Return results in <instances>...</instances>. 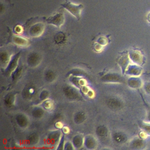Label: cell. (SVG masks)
<instances>
[{
	"label": "cell",
	"mask_w": 150,
	"mask_h": 150,
	"mask_svg": "<svg viewBox=\"0 0 150 150\" xmlns=\"http://www.w3.org/2000/svg\"><path fill=\"white\" fill-rule=\"evenodd\" d=\"M61 6L70 13L73 16H74L77 19L79 20L81 16V13L84 8L83 4H76L68 0L60 4Z\"/></svg>",
	"instance_id": "6da1fadb"
},
{
	"label": "cell",
	"mask_w": 150,
	"mask_h": 150,
	"mask_svg": "<svg viewBox=\"0 0 150 150\" xmlns=\"http://www.w3.org/2000/svg\"><path fill=\"white\" fill-rule=\"evenodd\" d=\"M46 21L47 24L52 25L59 28L63 25L65 21V18L63 12H58L55 14L48 17Z\"/></svg>",
	"instance_id": "7a4b0ae2"
},
{
	"label": "cell",
	"mask_w": 150,
	"mask_h": 150,
	"mask_svg": "<svg viewBox=\"0 0 150 150\" xmlns=\"http://www.w3.org/2000/svg\"><path fill=\"white\" fill-rule=\"evenodd\" d=\"M128 56L130 60L135 64L142 66L145 62V57L143 53L138 50H131L128 52Z\"/></svg>",
	"instance_id": "3957f363"
},
{
	"label": "cell",
	"mask_w": 150,
	"mask_h": 150,
	"mask_svg": "<svg viewBox=\"0 0 150 150\" xmlns=\"http://www.w3.org/2000/svg\"><path fill=\"white\" fill-rule=\"evenodd\" d=\"M45 30V25L42 23H36L32 25L28 30L29 34L33 38L40 36Z\"/></svg>",
	"instance_id": "277c9868"
},
{
	"label": "cell",
	"mask_w": 150,
	"mask_h": 150,
	"mask_svg": "<svg viewBox=\"0 0 150 150\" xmlns=\"http://www.w3.org/2000/svg\"><path fill=\"white\" fill-rule=\"evenodd\" d=\"M101 80L107 83H122L124 82V79L118 73H108L101 78Z\"/></svg>",
	"instance_id": "5b68a950"
},
{
	"label": "cell",
	"mask_w": 150,
	"mask_h": 150,
	"mask_svg": "<svg viewBox=\"0 0 150 150\" xmlns=\"http://www.w3.org/2000/svg\"><path fill=\"white\" fill-rule=\"evenodd\" d=\"M19 53H17L10 59L6 69H5V74L6 75H11V74L15 71L18 64V60L19 58Z\"/></svg>",
	"instance_id": "8992f818"
},
{
	"label": "cell",
	"mask_w": 150,
	"mask_h": 150,
	"mask_svg": "<svg viewBox=\"0 0 150 150\" xmlns=\"http://www.w3.org/2000/svg\"><path fill=\"white\" fill-rule=\"evenodd\" d=\"M142 69L140 66L135 64H129L124 74L131 76H139L142 73Z\"/></svg>",
	"instance_id": "52a82bcc"
},
{
	"label": "cell",
	"mask_w": 150,
	"mask_h": 150,
	"mask_svg": "<svg viewBox=\"0 0 150 150\" xmlns=\"http://www.w3.org/2000/svg\"><path fill=\"white\" fill-rule=\"evenodd\" d=\"M129 145L132 149H142L146 146V142L145 139H143L140 137H135L131 141Z\"/></svg>",
	"instance_id": "ba28073f"
},
{
	"label": "cell",
	"mask_w": 150,
	"mask_h": 150,
	"mask_svg": "<svg viewBox=\"0 0 150 150\" xmlns=\"http://www.w3.org/2000/svg\"><path fill=\"white\" fill-rule=\"evenodd\" d=\"M143 82L139 76H131L127 80L128 86L133 89L139 88L143 86Z\"/></svg>",
	"instance_id": "9c48e42d"
},
{
	"label": "cell",
	"mask_w": 150,
	"mask_h": 150,
	"mask_svg": "<svg viewBox=\"0 0 150 150\" xmlns=\"http://www.w3.org/2000/svg\"><path fill=\"white\" fill-rule=\"evenodd\" d=\"M131 60H130V59L129 58L128 54H125L124 56H122L119 59L118 64H119L121 68V70L122 71V74H123L125 73V71L127 67L129 64V62Z\"/></svg>",
	"instance_id": "30bf717a"
},
{
	"label": "cell",
	"mask_w": 150,
	"mask_h": 150,
	"mask_svg": "<svg viewBox=\"0 0 150 150\" xmlns=\"http://www.w3.org/2000/svg\"><path fill=\"white\" fill-rule=\"evenodd\" d=\"M61 139V134L59 131L52 132L48 137L47 141L50 144H56Z\"/></svg>",
	"instance_id": "8fae6325"
},
{
	"label": "cell",
	"mask_w": 150,
	"mask_h": 150,
	"mask_svg": "<svg viewBox=\"0 0 150 150\" xmlns=\"http://www.w3.org/2000/svg\"><path fill=\"white\" fill-rule=\"evenodd\" d=\"M84 145L88 149H94L97 146V142L94 137L87 136L84 138Z\"/></svg>",
	"instance_id": "7c38bea8"
},
{
	"label": "cell",
	"mask_w": 150,
	"mask_h": 150,
	"mask_svg": "<svg viewBox=\"0 0 150 150\" xmlns=\"http://www.w3.org/2000/svg\"><path fill=\"white\" fill-rule=\"evenodd\" d=\"M84 138L81 135H76L73 138V145L76 148H81V146L84 145Z\"/></svg>",
	"instance_id": "4fadbf2b"
},
{
	"label": "cell",
	"mask_w": 150,
	"mask_h": 150,
	"mask_svg": "<svg viewBox=\"0 0 150 150\" xmlns=\"http://www.w3.org/2000/svg\"><path fill=\"white\" fill-rule=\"evenodd\" d=\"M13 41L15 44L20 46H25L28 45V40L26 38L21 36H14Z\"/></svg>",
	"instance_id": "5bb4252c"
},
{
	"label": "cell",
	"mask_w": 150,
	"mask_h": 150,
	"mask_svg": "<svg viewBox=\"0 0 150 150\" xmlns=\"http://www.w3.org/2000/svg\"><path fill=\"white\" fill-rule=\"evenodd\" d=\"M140 128L148 136H150V122L144 121L139 124Z\"/></svg>",
	"instance_id": "9a60e30c"
},
{
	"label": "cell",
	"mask_w": 150,
	"mask_h": 150,
	"mask_svg": "<svg viewBox=\"0 0 150 150\" xmlns=\"http://www.w3.org/2000/svg\"><path fill=\"white\" fill-rule=\"evenodd\" d=\"M143 89L145 94H146L148 96H150V81H146L143 84L142 86Z\"/></svg>",
	"instance_id": "2e32d148"
},
{
	"label": "cell",
	"mask_w": 150,
	"mask_h": 150,
	"mask_svg": "<svg viewBox=\"0 0 150 150\" xmlns=\"http://www.w3.org/2000/svg\"><path fill=\"white\" fill-rule=\"evenodd\" d=\"M146 19L147 22L150 25V11L147 13L146 16Z\"/></svg>",
	"instance_id": "e0dca14e"
},
{
	"label": "cell",
	"mask_w": 150,
	"mask_h": 150,
	"mask_svg": "<svg viewBox=\"0 0 150 150\" xmlns=\"http://www.w3.org/2000/svg\"><path fill=\"white\" fill-rule=\"evenodd\" d=\"M145 121H148V122H150V110L148 111L147 115H146V118H145Z\"/></svg>",
	"instance_id": "ac0fdd59"
}]
</instances>
